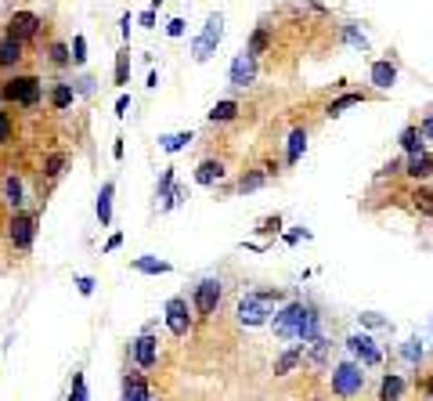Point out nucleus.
Listing matches in <instances>:
<instances>
[{"label": "nucleus", "instance_id": "nucleus-21", "mask_svg": "<svg viewBox=\"0 0 433 401\" xmlns=\"http://www.w3.org/2000/svg\"><path fill=\"white\" fill-rule=\"evenodd\" d=\"M404 174H411L416 181H423V177H430L433 174V156L430 152H419V156H408V163H404Z\"/></svg>", "mask_w": 433, "mask_h": 401}, {"label": "nucleus", "instance_id": "nucleus-18", "mask_svg": "<svg viewBox=\"0 0 433 401\" xmlns=\"http://www.w3.org/2000/svg\"><path fill=\"white\" fill-rule=\"evenodd\" d=\"M130 268L141 271V275H170V271H173V264H170V261L148 257V253H145V257H134V261H130Z\"/></svg>", "mask_w": 433, "mask_h": 401}, {"label": "nucleus", "instance_id": "nucleus-20", "mask_svg": "<svg viewBox=\"0 0 433 401\" xmlns=\"http://www.w3.org/2000/svg\"><path fill=\"white\" fill-rule=\"evenodd\" d=\"M271 177H274V163L260 166V170H249L242 181H238V192H256V188H264Z\"/></svg>", "mask_w": 433, "mask_h": 401}, {"label": "nucleus", "instance_id": "nucleus-40", "mask_svg": "<svg viewBox=\"0 0 433 401\" xmlns=\"http://www.w3.org/2000/svg\"><path fill=\"white\" fill-rule=\"evenodd\" d=\"M343 36H346V44H354V48H368V36L365 33H358V26H343Z\"/></svg>", "mask_w": 433, "mask_h": 401}, {"label": "nucleus", "instance_id": "nucleus-16", "mask_svg": "<svg viewBox=\"0 0 433 401\" xmlns=\"http://www.w3.org/2000/svg\"><path fill=\"white\" fill-rule=\"evenodd\" d=\"M368 76H372V83L379 91H390V87H394V80H397V66H394V61H386V58H379V61H372V73H368Z\"/></svg>", "mask_w": 433, "mask_h": 401}, {"label": "nucleus", "instance_id": "nucleus-1", "mask_svg": "<svg viewBox=\"0 0 433 401\" xmlns=\"http://www.w3.org/2000/svg\"><path fill=\"white\" fill-rule=\"evenodd\" d=\"M271 329L278 340H303L311 344L314 336H321V314L314 307H307L303 300H289L274 311L271 319Z\"/></svg>", "mask_w": 433, "mask_h": 401}, {"label": "nucleus", "instance_id": "nucleus-28", "mask_svg": "<svg viewBox=\"0 0 433 401\" xmlns=\"http://www.w3.org/2000/svg\"><path fill=\"white\" fill-rule=\"evenodd\" d=\"M206 116H210V123H228V119H235V116H238V101H231V98L216 101Z\"/></svg>", "mask_w": 433, "mask_h": 401}, {"label": "nucleus", "instance_id": "nucleus-54", "mask_svg": "<svg viewBox=\"0 0 433 401\" xmlns=\"http://www.w3.org/2000/svg\"><path fill=\"white\" fill-rule=\"evenodd\" d=\"M423 391H426V401H433V372L423 379Z\"/></svg>", "mask_w": 433, "mask_h": 401}, {"label": "nucleus", "instance_id": "nucleus-19", "mask_svg": "<svg viewBox=\"0 0 433 401\" xmlns=\"http://www.w3.org/2000/svg\"><path fill=\"white\" fill-rule=\"evenodd\" d=\"M112 196H116V181H105L101 192H98V221H101V228L112 224Z\"/></svg>", "mask_w": 433, "mask_h": 401}, {"label": "nucleus", "instance_id": "nucleus-52", "mask_svg": "<svg viewBox=\"0 0 433 401\" xmlns=\"http://www.w3.org/2000/svg\"><path fill=\"white\" fill-rule=\"evenodd\" d=\"M119 242H123V235H119V231H116V235H112V239H108V242H105V249H101V253H116V249H119Z\"/></svg>", "mask_w": 433, "mask_h": 401}, {"label": "nucleus", "instance_id": "nucleus-3", "mask_svg": "<svg viewBox=\"0 0 433 401\" xmlns=\"http://www.w3.org/2000/svg\"><path fill=\"white\" fill-rule=\"evenodd\" d=\"M0 98L11 101V105H26V109H33V105L40 101V80L36 76H11V80H4V87H0Z\"/></svg>", "mask_w": 433, "mask_h": 401}, {"label": "nucleus", "instance_id": "nucleus-4", "mask_svg": "<svg viewBox=\"0 0 433 401\" xmlns=\"http://www.w3.org/2000/svg\"><path fill=\"white\" fill-rule=\"evenodd\" d=\"M361 369L365 365H358V362H339L332 369V394H339V398L361 394V387H365V372Z\"/></svg>", "mask_w": 433, "mask_h": 401}, {"label": "nucleus", "instance_id": "nucleus-14", "mask_svg": "<svg viewBox=\"0 0 433 401\" xmlns=\"http://www.w3.org/2000/svg\"><path fill=\"white\" fill-rule=\"evenodd\" d=\"M123 401H152V384L141 372H126L123 376Z\"/></svg>", "mask_w": 433, "mask_h": 401}, {"label": "nucleus", "instance_id": "nucleus-6", "mask_svg": "<svg viewBox=\"0 0 433 401\" xmlns=\"http://www.w3.org/2000/svg\"><path fill=\"white\" fill-rule=\"evenodd\" d=\"M346 351H351V358L358 365H365V369H372V365H379L383 362V351L376 347V340L368 333H354V336H346Z\"/></svg>", "mask_w": 433, "mask_h": 401}, {"label": "nucleus", "instance_id": "nucleus-27", "mask_svg": "<svg viewBox=\"0 0 433 401\" xmlns=\"http://www.w3.org/2000/svg\"><path fill=\"white\" fill-rule=\"evenodd\" d=\"M401 149H404L408 156L426 152V149H423V131H419V126H404V131H401Z\"/></svg>", "mask_w": 433, "mask_h": 401}, {"label": "nucleus", "instance_id": "nucleus-44", "mask_svg": "<svg viewBox=\"0 0 433 401\" xmlns=\"http://www.w3.org/2000/svg\"><path fill=\"white\" fill-rule=\"evenodd\" d=\"M73 91H76V94H94V80H91V76L73 80Z\"/></svg>", "mask_w": 433, "mask_h": 401}, {"label": "nucleus", "instance_id": "nucleus-26", "mask_svg": "<svg viewBox=\"0 0 433 401\" xmlns=\"http://www.w3.org/2000/svg\"><path fill=\"white\" fill-rule=\"evenodd\" d=\"M303 149H307V131H303V126H296V131H289V149H286V163H289V166H293V163H300Z\"/></svg>", "mask_w": 433, "mask_h": 401}, {"label": "nucleus", "instance_id": "nucleus-5", "mask_svg": "<svg viewBox=\"0 0 433 401\" xmlns=\"http://www.w3.org/2000/svg\"><path fill=\"white\" fill-rule=\"evenodd\" d=\"M235 314H238V322H242L246 329H256V326H267L274 311H271L264 300H260L256 293H246V297L235 304Z\"/></svg>", "mask_w": 433, "mask_h": 401}, {"label": "nucleus", "instance_id": "nucleus-43", "mask_svg": "<svg viewBox=\"0 0 433 401\" xmlns=\"http://www.w3.org/2000/svg\"><path fill=\"white\" fill-rule=\"evenodd\" d=\"M256 231H260V235H278V231H281V217L278 214L274 217H264V221L256 224Z\"/></svg>", "mask_w": 433, "mask_h": 401}, {"label": "nucleus", "instance_id": "nucleus-45", "mask_svg": "<svg viewBox=\"0 0 433 401\" xmlns=\"http://www.w3.org/2000/svg\"><path fill=\"white\" fill-rule=\"evenodd\" d=\"M8 141H11V116L0 112V145H8Z\"/></svg>", "mask_w": 433, "mask_h": 401}, {"label": "nucleus", "instance_id": "nucleus-57", "mask_svg": "<svg viewBox=\"0 0 433 401\" xmlns=\"http://www.w3.org/2000/svg\"><path fill=\"white\" fill-rule=\"evenodd\" d=\"M159 4H163V0H152V8H159Z\"/></svg>", "mask_w": 433, "mask_h": 401}, {"label": "nucleus", "instance_id": "nucleus-25", "mask_svg": "<svg viewBox=\"0 0 433 401\" xmlns=\"http://www.w3.org/2000/svg\"><path fill=\"white\" fill-rule=\"evenodd\" d=\"M18 61H22V44L11 40V36H4L0 40V69H11V66H18Z\"/></svg>", "mask_w": 433, "mask_h": 401}, {"label": "nucleus", "instance_id": "nucleus-30", "mask_svg": "<svg viewBox=\"0 0 433 401\" xmlns=\"http://www.w3.org/2000/svg\"><path fill=\"white\" fill-rule=\"evenodd\" d=\"M401 358H404L408 365H419L423 362V340H419V336H408V340L401 344Z\"/></svg>", "mask_w": 433, "mask_h": 401}, {"label": "nucleus", "instance_id": "nucleus-9", "mask_svg": "<svg viewBox=\"0 0 433 401\" xmlns=\"http://www.w3.org/2000/svg\"><path fill=\"white\" fill-rule=\"evenodd\" d=\"M184 188L173 181V166H166L163 170V177H159V184H156V206H159V214H166V210H173V206H181L184 203Z\"/></svg>", "mask_w": 433, "mask_h": 401}, {"label": "nucleus", "instance_id": "nucleus-15", "mask_svg": "<svg viewBox=\"0 0 433 401\" xmlns=\"http://www.w3.org/2000/svg\"><path fill=\"white\" fill-rule=\"evenodd\" d=\"M303 354H307V344H303V340H296L289 351H281V354L274 358V376H289V372L303 362Z\"/></svg>", "mask_w": 433, "mask_h": 401}, {"label": "nucleus", "instance_id": "nucleus-17", "mask_svg": "<svg viewBox=\"0 0 433 401\" xmlns=\"http://www.w3.org/2000/svg\"><path fill=\"white\" fill-rule=\"evenodd\" d=\"M221 177H224V163L221 159H203L199 166H195V184H203V188L216 184Z\"/></svg>", "mask_w": 433, "mask_h": 401}, {"label": "nucleus", "instance_id": "nucleus-42", "mask_svg": "<svg viewBox=\"0 0 433 401\" xmlns=\"http://www.w3.org/2000/svg\"><path fill=\"white\" fill-rule=\"evenodd\" d=\"M51 61H54V66H69V61H73V51L65 48V44H51Z\"/></svg>", "mask_w": 433, "mask_h": 401}, {"label": "nucleus", "instance_id": "nucleus-35", "mask_svg": "<svg viewBox=\"0 0 433 401\" xmlns=\"http://www.w3.org/2000/svg\"><path fill=\"white\" fill-rule=\"evenodd\" d=\"M61 166H65V152H51L47 159H43V174L54 181V177L61 174Z\"/></svg>", "mask_w": 433, "mask_h": 401}, {"label": "nucleus", "instance_id": "nucleus-12", "mask_svg": "<svg viewBox=\"0 0 433 401\" xmlns=\"http://www.w3.org/2000/svg\"><path fill=\"white\" fill-rule=\"evenodd\" d=\"M130 358H134L138 369H152L159 362V340L152 336V329H145L134 344H130Z\"/></svg>", "mask_w": 433, "mask_h": 401}, {"label": "nucleus", "instance_id": "nucleus-48", "mask_svg": "<svg viewBox=\"0 0 433 401\" xmlns=\"http://www.w3.org/2000/svg\"><path fill=\"white\" fill-rule=\"evenodd\" d=\"M138 26H145V29H152V26H156V8L141 11V15H138Z\"/></svg>", "mask_w": 433, "mask_h": 401}, {"label": "nucleus", "instance_id": "nucleus-33", "mask_svg": "<svg viewBox=\"0 0 433 401\" xmlns=\"http://www.w3.org/2000/svg\"><path fill=\"white\" fill-rule=\"evenodd\" d=\"M358 322H361L365 329H390V319H383L379 311H361Z\"/></svg>", "mask_w": 433, "mask_h": 401}, {"label": "nucleus", "instance_id": "nucleus-41", "mask_svg": "<svg viewBox=\"0 0 433 401\" xmlns=\"http://www.w3.org/2000/svg\"><path fill=\"white\" fill-rule=\"evenodd\" d=\"M256 297L264 300L267 307H274V304H289V300H286V293H281V289H260Z\"/></svg>", "mask_w": 433, "mask_h": 401}, {"label": "nucleus", "instance_id": "nucleus-55", "mask_svg": "<svg viewBox=\"0 0 433 401\" xmlns=\"http://www.w3.org/2000/svg\"><path fill=\"white\" fill-rule=\"evenodd\" d=\"M119 26H123V40H130V11L119 18Z\"/></svg>", "mask_w": 433, "mask_h": 401}, {"label": "nucleus", "instance_id": "nucleus-53", "mask_svg": "<svg viewBox=\"0 0 433 401\" xmlns=\"http://www.w3.org/2000/svg\"><path fill=\"white\" fill-rule=\"evenodd\" d=\"M419 131H423V138H426V141H433V116H426V119H423Z\"/></svg>", "mask_w": 433, "mask_h": 401}, {"label": "nucleus", "instance_id": "nucleus-50", "mask_svg": "<svg viewBox=\"0 0 433 401\" xmlns=\"http://www.w3.org/2000/svg\"><path fill=\"white\" fill-rule=\"evenodd\" d=\"M401 166H404L401 159H390V163L383 166V170H379V174H383V177H386V174H401Z\"/></svg>", "mask_w": 433, "mask_h": 401}, {"label": "nucleus", "instance_id": "nucleus-7", "mask_svg": "<svg viewBox=\"0 0 433 401\" xmlns=\"http://www.w3.org/2000/svg\"><path fill=\"white\" fill-rule=\"evenodd\" d=\"M221 279H203L199 286H195V297H191V307L199 319H210V314L216 311V304H221Z\"/></svg>", "mask_w": 433, "mask_h": 401}, {"label": "nucleus", "instance_id": "nucleus-2", "mask_svg": "<svg viewBox=\"0 0 433 401\" xmlns=\"http://www.w3.org/2000/svg\"><path fill=\"white\" fill-rule=\"evenodd\" d=\"M221 36H224V15L213 11V15L206 18L203 33L191 40V58H195V61H210V58L216 54V44H221Z\"/></svg>", "mask_w": 433, "mask_h": 401}, {"label": "nucleus", "instance_id": "nucleus-39", "mask_svg": "<svg viewBox=\"0 0 433 401\" xmlns=\"http://www.w3.org/2000/svg\"><path fill=\"white\" fill-rule=\"evenodd\" d=\"M69 401H91V394H87V379H83V372L73 376V394H69Z\"/></svg>", "mask_w": 433, "mask_h": 401}, {"label": "nucleus", "instance_id": "nucleus-32", "mask_svg": "<svg viewBox=\"0 0 433 401\" xmlns=\"http://www.w3.org/2000/svg\"><path fill=\"white\" fill-rule=\"evenodd\" d=\"M126 80H130V48L116 54V87H126Z\"/></svg>", "mask_w": 433, "mask_h": 401}, {"label": "nucleus", "instance_id": "nucleus-8", "mask_svg": "<svg viewBox=\"0 0 433 401\" xmlns=\"http://www.w3.org/2000/svg\"><path fill=\"white\" fill-rule=\"evenodd\" d=\"M163 314H166V329L173 336H188L191 333V304L184 297H170L166 307H163Z\"/></svg>", "mask_w": 433, "mask_h": 401}, {"label": "nucleus", "instance_id": "nucleus-38", "mask_svg": "<svg viewBox=\"0 0 433 401\" xmlns=\"http://www.w3.org/2000/svg\"><path fill=\"white\" fill-rule=\"evenodd\" d=\"M83 61H87V36L76 33L73 36V66H83Z\"/></svg>", "mask_w": 433, "mask_h": 401}, {"label": "nucleus", "instance_id": "nucleus-37", "mask_svg": "<svg viewBox=\"0 0 433 401\" xmlns=\"http://www.w3.org/2000/svg\"><path fill=\"white\" fill-rule=\"evenodd\" d=\"M264 48H267V29H264V26H260V29H256V33L249 36V48H246V51H249V54L256 58V54H260V51H264Z\"/></svg>", "mask_w": 433, "mask_h": 401}, {"label": "nucleus", "instance_id": "nucleus-22", "mask_svg": "<svg viewBox=\"0 0 433 401\" xmlns=\"http://www.w3.org/2000/svg\"><path fill=\"white\" fill-rule=\"evenodd\" d=\"M404 398V379L397 372H386L379 384V401H401Z\"/></svg>", "mask_w": 433, "mask_h": 401}, {"label": "nucleus", "instance_id": "nucleus-36", "mask_svg": "<svg viewBox=\"0 0 433 401\" xmlns=\"http://www.w3.org/2000/svg\"><path fill=\"white\" fill-rule=\"evenodd\" d=\"M358 101H361V94H354V91L343 94V98H336V101L329 105V116H339L343 109H351V105H358Z\"/></svg>", "mask_w": 433, "mask_h": 401}, {"label": "nucleus", "instance_id": "nucleus-10", "mask_svg": "<svg viewBox=\"0 0 433 401\" xmlns=\"http://www.w3.org/2000/svg\"><path fill=\"white\" fill-rule=\"evenodd\" d=\"M8 239H11V246L15 249H33V239H36V217L33 214H18L11 217V224H8Z\"/></svg>", "mask_w": 433, "mask_h": 401}, {"label": "nucleus", "instance_id": "nucleus-51", "mask_svg": "<svg viewBox=\"0 0 433 401\" xmlns=\"http://www.w3.org/2000/svg\"><path fill=\"white\" fill-rule=\"evenodd\" d=\"M300 239H311V231L307 228H296V231H289V235H286V242H300Z\"/></svg>", "mask_w": 433, "mask_h": 401}, {"label": "nucleus", "instance_id": "nucleus-34", "mask_svg": "<svg viewBox=\"0 0 433 401\" xmlns=\"http://www.w3.org/2000/svg\"><path fill=\"white\" fill-rule=\"evenodd\" d=\"M307 354H311V362H325V354H329V340H325V336H314V340L307 344Z\"/></svg>", "mask_w": 433, "mask_h": 401}, {"label": "nucleus", "instance_id": "nucleus-23", "mask_svg": "<svg viewBox=\"0 0 433 401\" xmlns=\"http://www.w3.org/2000/svg\"><path fill=\"white\" fill-rule=\"evenodd\" d=\"M4 203L15 210V214L22 210V203H26V188H22V181H18L15 174H8V177H4Z\"/></svg>", "mask_w": 433, "mask_h": 401}, {"label": "nucleus", "instance_id": "nucleus-29", "mask_svg": "<svg viewBox=\"0 0 433 401\" xmlns=\"http://www.w3.org/2000/svg\"><path fill=\"white\" fill-rule=\"evenodd\" d=\"M73 101H76L73 83H54V91H51V105H54V109H69Z\"/></svg>", "mask_w": 433, "mask_h": 401}, {"label": "nucleus", "instance_id": "nucleus-47", "mask_svg": "<svg viewBox=\"0 0 433 401\" xmlns=\"http://www.w3.org/2000/svg\"><path fill=\"white\" fill-rule=\"evenodd\" d=\"M76 289H80V297H91V293H94V279L91 275H80L76 279Z\"/></svg>", "mask_w": 433, "mask_h": 401}, {"label": "nucleus", "instance_id": "nucleus-31", "mask_svg": "<svg viewBox=\"0 0 433 401\" xmlns=\"http://www.w3.org/2000/svg\"><path fill=\"white\" fill-rule=\"evenodd\" d=\"M411 203H416V210L423 217H433V192L430 188H416V192H411Z\"/></svg>", "mask_w": 433, "mask_h": 401}, {"label": "nucleus", "instance_id": "nucleus-24", "mask_svg": "<svg viewBox=\"0 0 433 401\" xmlns=\"http://www.w3.org/2000/svg\"><path fill=\"white\" fill-rule=\"evenodd\" d=\"M195 141V134L191 131H177V134H159V149L163 152H181V149H188V145Z\"/></svg>", "mask_w": 433, "mask_h": 401}, {"label": "nucleus", "instance_id": "nucleus-11", "mask_svg": "<svg viewBox=\"0 0 433 401\" xmlns=\"http://www.w3.org/2000/svg\"><path fill=\"white\" fill-rule=\"evenodd\" d=\"M40 15L36 11H15L11 18H8V36L11 40H18V44H26V40H33L36 33H40Z\"/></svg>", "mask_w": 433, "mask_h": 401}, {"label": "nucleus", "instance_id": "nucleus-13", "mask_svg": "<svg viewBox=\"0 0 433 401\" xmlns=\"http://www.w3.org/2000/svg\"><path fill=\"white\" fill-rule=\"evenodd\" d=\"M228 80H231V87H249V83L256 80V58H253L249 51L235 54V61H231V73H228Z\"/></svg>", "mask_w": 433, "mask_h": 401}, {"label": "nucleus", "instance_id": "nucleus-46", "mask_svg": "<svg viewBox=\"0 0 433 401\" xmlns=\"http://www.w3.org/2000/svg\"><path fill=\"white\" fill-rule=\"evenodd\" d=\"M166 36H173V40L184 36V18H170V22H166Z\"/></svg>", "mask_w": 433, "mask_h": 401}, {"label": "nucleus", "instance_id": "nucleus-49", "mask_svg": "<svg viewBox=\"0 0 433 401\" xmlns=\"http://www.w3.org/2000/svg\"><path fill=\"white\" fill-rule=\"evenodd\" d=\"M126 109H130V94H119V98H116V116L123 119V116H126Z\"/></svg>", "mask_w": 433, "mask_h": 401}, {"label": "nucleus", "instance_id": "nucleus-56", "mask_svg": "<svg viewBox=\"0 0 433 401\" xmlns=\"http://www.w3.org/2000/svg\"><path fill=\"white\" fill-rule=\"evenodd\" d=\"M112 156H116V159H123V138H116V145H112Z\"/></svg>", "mask_w": 433, "mask_h": 401}]
</instances>
